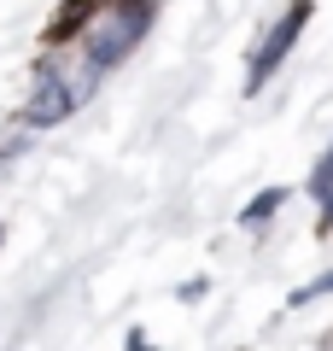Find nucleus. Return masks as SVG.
Here are the masks:
<instances>
[{
  "instance_id": "5",
  "label": "nucleus",
  "mask_w": 333,
  "mask_h": 351,
  "mask_svg": "<svg viewBox=\"0 0 333 351\" xmlns=\"http://www.w3.org/2000/svg\"><path fill=\"white\" fill-rule=\"evenodd\" d=\"M281 199H286V188H269V193H258V199H251L246 211H240V228H263L275 211H281Z\"/></svg>"
},
{
  "instance_id": "4",
  "label": "nucleus",
  "mask_w": 333,
  "mask_h": 351,
  "mask_svg": "<svg viewBox=\"0 0 333 351\" xmlns=\"http://www.w3.org/2000/svg\"><path fill=\"white\" fill-rule=\"evenodd\" d=\"M310 193L321 199V228H333V147L316 158V170H310Z\"/></svg>"
},
{
  "instance_id": "3",
  "label": "nucleus",
  "mask_w": 333,
  "mask_h": 351,
  "mask_svg": "<svg viewBox=\"0 0 333 351\" xmlns=\"http://www.w3.org/2000/svg\"><path fill=\"white\" fill-rule=\"evenodd\" d=\"M76 112V94H71V88H64V76H59V64H41V71H36V94H29V123H36V129H53V123H64V117H71Z\"/></svg>"
},
{
  "instance_id": "6",
  "label": "nucleus",
  "mask_w": 333,
  "mask_h": 351,
  "mask_svg": "<svg viewBox=\"0 0 333 351\" xmlns=\"http://www.w3.org/2000/svg\"><path fill=\"white\" fill-rule=\"evenodd\" d=\"M328 293H333V269H328V276H316V281H310V287H298V293H293V304H310V299H328Z\"/></svg>"
},
{
  "instance_id": "2",
  "label": "nucleus",
  "mask_w": 333,
  "mask_h": 351,
  "mask_svg": "<svg viewBox=\"0 0 333 351\" xmlns=\"http://www.w3.org/2000/svg\"><path fill=\"white\" fill-rule=\"evenodd\" d=\"M310 6H316V0H293V6H286V12H281V18L269 24V36H263V47L251 53V76H246V88H251V94H258V88L269 82L275 71H281V59H286V47L298 41V29H304Z\"/></svg>"
},
{
  "instance_id": "7",
  "label": "nucleus",
  "mask_w": 333,
  "mask_h": 351,
  "mask_svg": "<svg viewBox=\"0 0 333 351\" xmlns=\"http://www.w3.org/2000/svg\"><path fill=\"white\" fill-rule=\"evenodd\" d=\"M129 351H147V339H135V346H129Z\"/></svg>"
},
{
  "instance_id": "1",
  "label": "nucleus",
  "mask_w": 333,
  "mask_h": 351,
  "mask_svg": "<svg viewBox=\"0 0 333 351\" xmlns=\"http://www.w3.org/2000/svg\"><path fill=\"white\" fill-rule=\"evenodd\" d=\"M147 24H152V0H111V6L94 0V18H88L82 36H76V53H82L94 71H111V64L147 36Z\"/></svg>"
}]
</instances>
